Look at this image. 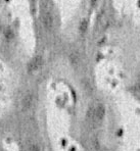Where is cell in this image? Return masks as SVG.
Listing matches in <instances>:
<instances>
[{"label":"cell","mask_w":140,"mask_h":151,"mask_svg":"<svg viewBox=\"0 0 140 151\" xmlns=\"http://www.w3.org/2000/svg\"><path fill=\"white\" fill-rule=\"evenodd\" d=\"M104 113H105V109H104V106L101 104H98L96 106H93L89 109L88 112V119L92 124H98L102 121L104 116Z\"/></svg>","instance_id":"1"},{"label":"cell","mask_w":140,"mask_h":151,"mask_svg":"<svg viewBox=\"0 0 140 151\" xmlns=\"http://www.w3.org/2000/svg\"><path fill=\"white\" fill-rule=\"evenodd\" d=\"M42 24L46 30H51L53 28V17L50 12H45L42 15Z\"/></svg>","instance_id":"2"},{"label":"cell","mask_w":140,"mask_h":151,"mask_svg":"<svg viewBox=\"0 0 140 151\" xmlns=\"http://www.w3.org/2000/svg\"><path fill=\"white\" fill-rule=\"evenodd\" d=\"M42 64V59L40 56H37L35 57V58H33L32 60L30 61V63H29V70L30 72H34V70H38V68L41 66Z\"/></svg>","instance_id":"3"},{"label":"cell","mask_w":140,"mask_h":151,"mask_svg":"<svg viewBox=\"0 0 140 151\" xmlns=\"http://www.w3.org/2000/svg\"><path fill=\"white\" fill-rule=\"evenodd\" d=\"M33 101H34L33 95L29 93V94H27L26 96L24 97L23 101H22V105H23V107L25 108V109H28V108H30L31 106H32Z\"/></svg>","instance_id":"4"},{"label":"cell","mask_w":140,"mask_h":151,"mask_svg":"<svg viewBox=\"0 0 140 151\" xmlns=\"http://www.w3.org/2000/svg\"><path fill=\"white\" fill-rule=\"evenodd\" d=\"M29 151H40L39 145L36 143H32L31 145H29Z\"/></svg>","instance_id":"5"},{"label":"cell","mask_w":140,"mask_h":151,"mask_svg":"<svg viewBox=\"0 0 140 151\" xmlns=\"http://www.w3.org/2000/svg\"><path fill=\"white\" fill-rule=\"evenodd\" d=\"M137 90L140 92V81L138 82V84H137Z\"/></svg>","instance_id":"6"}]
</instances>
